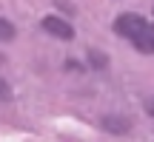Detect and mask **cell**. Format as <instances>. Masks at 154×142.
I'll return each instance as SVG.
<instances>
[{
    "label": "cell",
    "mask_w": 154,
    "mask_h": 142,
    "mask_svg": "<svg viewBox=\"0 0 154 142\" xmlns=\"http://www.w3.org/2000/svg\"><path fill=\"white\" fill-rule=\"evenodd\" d=\"M143 26H146V20L140 14H120L114 20V31L120 34V37H126V40H134Z\"/></svg>",
    "instance_id": "6da1fadb"
},
{
    "label": "cell",
    "mask_w": 154,
    "mask_h": 142,
    "mask_svg": "<svg viewBox=\"0 0 154 142\" xmlns=\"http://www.w3.org/2000/svg\"><path fill=\"white\" fill-rule=\"evenodd\" d=\"M43 31H49L51 37H57V40H72L74 37V28L69 26L66 20H60V17H43Z\"/></svg>",
    "instance_id": "7a4b0ae2"
},
{
    "label": "cell",
    "mask_w": 154,
    "mask_h": 142,
    "mask_svg": "<svg viewBox=\"0 0 154 142\" xmlns=\"http://www.w3.org/2000/svg\"><path fill=\"white\" fill-rule=\"evenodd\" d=\"M134 46H137L143 54H154V23H146L143 28H140V34L131 40Z\"/></svg>",
    "instance_id": "3957f363"
},
{
    "label": "cell",
    "mask_w": 154,
    "mask_h": 142,
    "mask_svg": "<svg viewBox=\"0 0 154 142\" xmlns=\"http://www.w3.org/2000/svg\"><path fill=\"white\" fill-rule=\"evenodd\" d=\"M14 26H11L9 20H3V17H0V40H3V43H9V40H14Z\"/></svg>",
    "instance_id": "277c9868"
},
{
    "label": "cell",
    "mask_w": 154,
    "mask_h": 142,
    "mask_svg": "<svg viewBox=\"0 0 154 142\" xmlns=\"http://www.w3.org/2000/svg\"><path fill=\"white\" fill-rule=\"evenodd\" d=\"M103 122H106V131H117V134L126 131V120H111L109 117V120H103Z\"/></svg>",
    "instance_id": "5b68a950"
},
{
    "label": "cell",
    "mask_w": 154,
    "mask_h": 142,
    "mask_svg": "<svg viewBox=\"0 0 154 142\" xmlns=\"http://www.w3.org/2000/svg\"><path fill=\"white\" fill-rule=\"evenodd\" d=\"M9 99H11V88L6 80H0V102H9Z\"/></svg>",
    "instance_id": "8992f818"
},
{
    "label": "cell",
    "mask_w": 154,
    "mask_h": 142,
    "mask_svg": "<svg viewBox=\"0 0 154 142\" xmlns=\"http://www.w3.org/2000/svg\"><path fill=\"white\" fill-rule=\"evenodd\" d=\"M0 60H3V57H0Z\"/></svg>",
    "instance_id": "52a82bcc"
}]
</instances>
